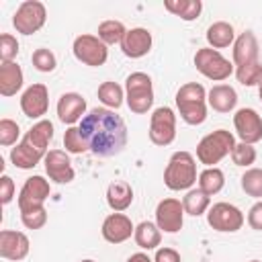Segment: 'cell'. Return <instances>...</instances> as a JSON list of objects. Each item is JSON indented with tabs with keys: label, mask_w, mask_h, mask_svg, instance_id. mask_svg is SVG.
Segmentation results:
<instances>
[{
	"label": "cell",
	"mask_w": 262,
	"mask_h": 262,
	"mask_svg": "<svg viewBox=\"0 0 262 262\" xmlns=\"http://www.w3.org/2000/svg\"><path fill=\"white\" fill-rule=\"evenodd\" d=\"M182 207H184V213L186 215H192V217H199L203 213L209 211L211 207V196L205 194L201 188H190L186 190L184 199H182Z\"/></svg>",
	"instance_id": "28"
},
{
	"label": "cell",
	"mask_w": 262,
	"mask_h": 262,
	"mask_svg": "<svg viewBox=\"0 0 262 262\" xmlns=\"http://www.w3.org/2000/svg\"><path fill=\"white\" fill-rule=\"evenodd\" d=\"M151 43H154L151 33L143 27H135V29H129L125 33V37L121 41V51L131 59H139V57L149 53Z\"/></svg>",
	"instance_id": "19"
},
{
	"label": "cell",
	"mask_w": 262,
	"mask_h": 262,
	"mask_svg": "<svg viewBox=\"0 0 262 262\" xmlns=\"http://www.w3.org/2000/svg\"><path fill=\"white\" fill-rule=\"evenodd\" d=\"M250 262H260V260H250Z\"/></svg>",
	"instance_id": "46"
},
{
	"label": "cell",
	"mask_w": 262,
	"mask_h": 262,
	"mask_svg": "<svg viewBox=\"0 0 262 262\" xmlns=\"http://www.w3.org/2000/svg\"><path fill=\"white\" fill-rule=\"evenodd\" d=\"M176 106L184 123L201 125L207 119V90L199 82H188L176 92Z\"/></svg>",
	"instance_id": "3"
},
{
	"label": "cell",
	"mask_w": 262,
	"mask_h": 262,
	"mask_svg": "<svg viewBox=\"0 0 262 262\" xmlns=\"http://www.w3.org/2000/svg\"><path fill=\"white\" fill-rule=\"evenodd\" d=\"M51 194V186L49 180H45L43 176L35 174L31 178L25 180L20 192H18V211L25 209H33V207H45V201Z\"/></svg>",
	"instance_id": "12"
},
{
	"label": "cell",
	"mask_w": 262,
	"mask_h": 262,
	"mask_svg": "<svg viewBox=\"0 0 262 262\" xmlns=\"http://www.w3.org/2000/svg\"><path fill=\"white\" fill-rule=\"evenodd\" d=\"M31 242L27 233L23 231H12V229H2L0 231V256L6 260H25L29 254Z\"/></svg>",
	"instance_id": "17"
},
{
	"label": "cell",
	"mask_w": 262,
	"mask_h": 262,
	"mask_svg": "<svg viewBox=\"0 0 262 262\" xmlns=\"http://www.w3.org/2000/svg\"><path fill=\"white\" fill-rule=\"evenodd\" d=\"M196 182V160L190 151H174L164 170V184L170 190H190Z\"/></svg>",
	"instance_id": "4"
},
{
	"label": "cell",
	"mask_w": 262,
	"mask_h": 262,
	"mask_svg": "<svg viewBox=\"0 0 262 262\" xmlns=\"http://www.w3.org/2000/svg\"><path fill=\"white\" fill-rule=\"evenodd\" d=\"M82 262H94V260H82Z\"/></svg>",
	"instance_id": "45"
},
{
	"label": "cell",
	"mask_w": 262,
	"mask_h": 262,
	"mask_svg": "<svg viewBox=\"0 0 262 262\" xmlns=\"http://www.w3.org/2000/svg\"><path fill=\"white\" fill-rule=\"evenodd\" d=\"M63 147L66 151L70 154H84V151H90L88 149V143L86 139L82 137L80 129L78 127H68L66 133H63Z\"/></svg>",
	"instance_id": "34"
},
{
	"label": "cell",
	"mask_w": 262,
	"mask_h": 262,
	"mask_svg": "<svg viewBox=\"0 0 262 262\" xmlns=\"http://www.w3.org/2000/svg\"><path fill=\"white\" fill-rule=\"evenodd\" d=\"M176 137V115L170 106H158L149 117V141L166 147Z\"/></svg>",
	"instance_id": "9"
},
{
	"label": "cell",
	"mask_w": 262,
	"mask_h": 262,
	"mask_svg": "<svg viewBox=\"0 0 262 262\" xmlns=\"http://www.w3.org/2000/svg\"><path fill=\"white\" fill-rule=\"evenodd\" d=\"M133 233H135V227L125 213H111L102 221V237L108 244H123Z\"/></svg>",
	"instance_id": "18"
},
{
	"label": "cell",
	"mask_w": 262,
	"mask_h": 262,
	"mask_svg": "<svg viewBox=\"0 0 262 262\" xmlns=\"http://www.w3.org/2000/svg\"><path fill=\"white\" fill-rule=\"evenodd\" d=\"M225 186V174L219 170V168H205L201 174H199V188L205 192V194H209V196H213V194H217L221 188Z\"/></svg>",
	"instance_id": "29"
},
{
	"label": "cell",
	"mask_w": 262,
	"mask_h": 262,
	"mask_svg": "<svg viewBox=\"0 0 262 262\" xmlns=\"http://www.w3.org/2000/svg\"><path fill=\"white\" fill-rule=\"evenodd\" d=\"M235 78L242 86H258L262 82V63L252 61L235 68Z\"/></svg>",
	"instance_id": "32"
},
{
	"label": "cell",
	"mask_w": 262,
	"mask_h": 262,
	"mask_svg": "<svg viewBox=\"0 0 262 262\" xmlns=\"http://www.w3.org/2000/svg\"><path fill=\"white\" fill-rule=\"evenodd\" d=\"M154 262H180V254L174 248H158Z\"/></svg>",
	"instance_id": "42"
},
{
	"label": "cell",
	"mask_w": 262,
	"mask_h": 262,
	"mask_svg": "<svg viewBox=\"0 0 262 262\" xmlns=\"http://www.w3.org/2000/svg\"><path fill=\"white\" fill-rule=\"evenodd\" d=\"M127 262H151V260H149V256H147V254L137 252V254H131V256L127 258Z\"/></svg>",
	"instance_id": "43"
},
{
	"label": "cell",
	"mask_w": 262,
	"mask_h": 262,
	"mask_svg": "<svg viewBox=\"0 0 262 262\" xmlns=\"http://www.w3.org/2000/svg\"><path fill=\"white\" fill-rule=\"evenodd\" d=\"M207 102L217 113H231L237 104V92L229 84H215L207 92Z\"/></svg>",
	"instance_id": "22"
},
{
	"label": "cell",
	"mask_w": 262,
	"mask_h": 262,
	"mask_svg": "<svg viewBox=\"0 0 262 262\" xmlns=\"http://www.w3.org/2000/svg\"><path fill=\"white\" fill-rule=\"evenodd\" d=\"M125 33H127V29L121 20H102L98 25V39L104 45H115V43L121 45Z\"/></svg>",
	"instance_id": "31"
},
{
	"label": "cell",
	"mask_w": 262,
	"mask_h": 262,
	"mask_svg": "<svg viewBox=\"0 0 262 262\" xmlns=\"http://www.w3.org/2000/svg\"><path fill=\"white\" fill-rule=\"evenodd\" d=\"M194 68L213 82H223L233 74V61L223 57L213 47H201L194 53Z\"/></svg>",
	"instance_id": "7"
},
{
	"label": "cell",
	"mask_w": 262,
	"mask_h": 262,
	"mask_svg": "<svg viewBox=\"0 0 262 262\" xmlns=\"http://www.w3.org/2000/svg\"><path fill=\"white\" fill-rule=\"evenodd\" d=\"M244 221H246L244 213L231 203H215L207 211V223L221 233H233L242 229Z\"/></svg>",
	"instance_id": "10"
},
{
	"label": "cell",
	"mask_w": 262,
	"mask_h": 262,
	"mask_svg": "<svg viewBox=\"0 0 262 262\" xmlns=\"http://www.w3.org/2000/svg\"><path fill=\"white\" fill-rule=\"evenodd\" d=\"M72 51H74L78 61H82L84 66H92V68L102 66L108 57L106 45L96 35H78L74 39Z\"/></svg>",
	"instance_id": "11"
},
{
	"label": "cell",
	"mask_w": 262,
	"mask_h": 262,
	"mask_svg": "<svg viewBox=\"0 0 262 262\" xmlns=\"http://www.w3.org/2000/svg\"><path fill=\"white\" fill-rule=\"evenodd\" d=\"M25 76L16 61H4L0 66V94L2 96H14L23 88Z\"/></svg>",
	"instance_id": "23"
},
{
	"label": "cell",
	"mask_w": 262,
	"mask_h": 262,
	"mask_svg": "<svg viewBox=\"0 0 262 262\" xmlns=\"http://www.w3.org/2000/svg\"><path fill=\"white\" fill-rule=\"evenodd\" d=\"M86 115V100L78 92H66L57 100V117L61 123L74 127Z\"/></svg>",
	"instance_id": "20"
},
{
	"label": "cell",
	"mask_w": 262,
	"mask_h": 262,
	"mask_svg": "<svg viewBox=\"0 0 262 262\" xmlns=\"http://www.w3.org/2000/svg\"><path fill=\"white\" fill-rule=\"evenodd\" d=\"M258 53H260V45H258V39L252 31H244L235 37L233 41V51H231V57H233V66H244V63H252V61H258Z\"/></svg>",
	"instance_id": "21"
},
{
	"label": "cell",
	"mask_w": 262,
	"mask_h": 262,
	"mask_svg": "<svg viewBox=\"0 0 262 262\" xmlns=\"http://www.w3.org/2000/svg\"><path fill=\"white\" fill-rule=\"evenodd\" d=\"M12 196H14V182H12V178L8 174H4L0 178V203L8 205L12 201Z\"/></svg>",
	"instance_id": "40"
},
{
	"label": "cell",
	"mask_w": 262,
	"mask_h": 262,
	"mask_svg": "<svg viewBox=\"0 0 262 262\" xmlns=\"http://www.w3.org/2000/svg\"><path fill=\"white\" fill-rule=\"evenodd\" d=\"M88 149L98 158H113L127 145V125L121 115L111 108H92L78 125Z\"/></svg>",
	"instance_id": "1"
},
{
	"label": "cell",
	"mask_w": 262,
	"mask_h": 262,
	"mask_svg": "<svg viewBox=\"0 0 262 262\" xmlns=\"http://www.w3.org/2000/svg\"><path fill=\"white\" fill-rule=\"evenodd\" d=\"M125 100L131 113L145 115L154 104V84L145 72H133L125 80Z\"/></svg>",
	"instance_id": "6"
},
{
	"label": "cell",
	"mask_w": 262,
	"mask_h": 262,
	"mask_svg": "<svg viewBox=\"0 0 262 262\" xmlns=\"http://www.w3.org/2000/svg\"><path fill=\"white\" fill-rule=\"evenodd\" d=\"M20 108H23L25 117L41 121V117L47 115V108H49V90H47V86L45 84L29 86L20 96Z\"/></svg>",
	"instance_id": "15"
},
{
	"label": "cell",
	"mask_w": 262,
	"mask_h": 262,
	"mask_svg": "<svg viewBox=\"0 0 262 262\" xmlns=\"http://www.w3.org/2000/svg\"><path fill=\"white\" fill-rule=\"evenodd\" d=\"M18 135H20V127H18L16 121H12V119H2L0 121V145H4V147L14 145Z\"/></svg>",
	"instance_id": "38"
},
{
	"label": "cell",
	"mask_w": 262,
	"mask_h": 262,
	"mask_svg": "<svg viewBox=\"0 0 262 262\" xmlns=\"http://www.w3.org/2000/svg\"><path fill=\"white\" fill-rule=\"evenodd\" d=\"M45 20H47V8L39 0H25L12 16V25L20 35L37 33L45 25Z\"/></svg>",
	"instance_id": "8"
},
{
	"label": "cell",
	"mask_w": 262,
	"mask_h": 262,
	"mask_svg": "<svg viewBox=\"0 0 262 262\" xmlns=\"http://www.w3.org/2000/svg\"><path fill=\"white\" fill-rule=\"evenodd\" d=\"M125 98V90L117 84V82H102L98 86V100L106 106V108H119L123 104Z\"/></svg>",
	"instance_id": "30"
},
{
	"label": "cell",
	"mask_w": 262,
	"mask_h": 262,
	"mask_svg": "<svg viewBox=\"0 0 262 262\" xmlns=\"http://www.w3.org/2000/svg\"><path fill=\"white\" fill-rule=\"evenodd\" d=\"M207 43H209V47H213V49H223V47H229V45H233V41H235V31H233V27L229 25V23H225V20H217V23H213L209 29H207Z\"/></svg>",
	"instance_id": "25"
},
{
	"label": "cell",
	"mask_w": 262,
	"mask_h": 262,
	"mask_svg": "<svg viewBox=\"0 0 262 262\" xmlns=\"http://www.w3.org/2000/svg\"><path fill=\"white\" fill-rule=\"evenodd\" d=\"M45 172L49 176V180L57 182V184H68L74 180L76 172L72 168L70 156L63 149H49L45 156Z\"/></svg>",
	"instance_id": "16"
},
{
	"label": "cell",
	"mask_w": 262,
	"mask_h": 262,
	"mask_svg": "<svg viewBox=\"0 0 262 262\" xmlns=\"http://www.w3.org/2000/svg\"><path fill=\"white\" fill-rule=\"evenodd\" d=\"M242 190L248 196L262 199V168H248L242 174Z\"/></svg>",
	"instance_id": "33"
},
{
	"label": "cell",
	"mask_w": 262,
	"mask_h": 262,
	"mask_svg": "<svg viewBox=\"0 0 262 262\" xmlns=\"http://www.w3.org/2000/svg\"><path fill=\"white\" fill-rule=\"evenodd\" d=\"M133 237H135V244L141 250H156L162 242V229L151 221H141L135 227Z\"/></svg>",
	"instance_id": "26"
},
{
	"label": "cell",
	"mask_w": 262,
	"mask_h": 262,
	"mask_svg": "<svg viewBox=\"0 0 262 262\" xmlns=\"http://www.w3.org/2000/svg\"><path fill=\"white\" fill-rule=\"evenodd\" d=\"M233 127L244 143H258L262 139V117L254 108H239L233 115Z\"/></svg>",
	"instance_id": "14"
},
{
	"label": "cell",
	"mask_w": 262,
	"mask_h": 262,
	"mask_svg": "<svg viewBox=\"0 0 262 262\" xmlns=\"http://www.w3.org/2000/svg\"><path fill=\"white\" fill-rule=\"evenodd\" d=\"M248 225L256 231H262V199L254 203L248 211Z\"/></svg>",
	"instance_id": "41"
},
{
	"label": "cell",
	"mask_w": 262,
	"mask_h": 262,
	"mask_svg": "<svg viewBox=\"0 0 262 262\" xmlns=\"http://www.w3.org/2000/svg\"><path fill=\"white\" fill-rule=\"evenodd\" d=\"M258 94H260V100H262V82L258 84Z\"/></svg>",
	"instance_id": "44"
},
{
	"label": "cell",
	"mask_w": 262,
	"mask_h": 262,
	"mask_svg": "<svg viewBox=\"0 0 262 262\" xmlns=\"http://www.w3.org/2000/svg\"><path fill=\"white\" fill-rule=\"evenodd\" d=\"M20 221L27 229H41L47 223V211L45 207H33L20 211Z\"/></svg>",
	"instance_id": "36"
},
{
	"label": "cell",
	"mask_w": 262,
	"mask_h": 262,
	"mask_svg": "<svg viewBox=\"0 0 262 262\" xmlns=\"http://www.w3.org/2000/svg\"><path fill=\"white\" fill-rule=\"evenodd\" d=\"M156 225L164 233H176L184 225V207L178 199H162L156 207Z\"/></svg>",
	"instance_id": "13"
},
{
	"label": "cell",
	"mask_w": 262,
	"mask_h": 262,
	"mask_svg": "<svg viewBox=\"0 0 262 262\" xmlns=\"http://www.w3.org/2000/svg\"><path fill=\"white\" fill-rule=\"evenodd\" d=\"M53 139V125L47 119L37 121L20 139V143L16 147H12L10 151V162L20 168V170H31L35 168L41 160H45L47 156V147L49 141Z\"/></svg>",
	"instance_id": "2"
},
{
	"label": "cell",
	"mask_w": 262,
	"mask_h": 262,
	"mask_svg": "<svg viewBox=\"0 0 262 262\" xmlns=\"http://www.w3.org/2000/svg\"><path fill=\"white\" fill-rule=\"evenodd\" d=\"M231 162L235 166H244V168L252 166L256 162V147L250 143H244V141L235 143V147L231 151Z\"/></svg>",
	"instance_id": "35"
},
{
	"label": "cell",
	"mask_w": 262,
	"mask_h": 262,
	"mask_svg": "<svg viewBox=\"0 0 262 262\" xmlns=\"http://www.w3.org/2000/svg\"><path fill=\"white\" fill-rule=\"evenodd\" d=\"M31 59H33V66H35L39 72H45V74L53 72V70H55V66H57V59H55L53 51H49V49H45V47L35 49Z\"/></svg>",
	"instance_id": "37"
},
{
	"label": "cell",
	"mask_w": 262,
	"mask_h": 262,
	"mask_svg": "<svg viewBox=\"0 0 262 262\" xmlns=\"http://www.w3.org/2000/svg\"><path fill=\"white\" fill-rule=\"evenodd\" d=\"M106 203H108V207L115 213H121V211L129 209L131 203H133V188H131V184L125 182V180L111 182L108 188H106Z\"/></svg>",
	"instance_id": "24"
},
{
	"label": "cell",
	"mask_w": 262,
	"mask_h": 262,
	"mask_svg": "<svg viewBox=\"0 0 262 262\" xmlns=\"http://www.w3.org/2000/svg\"><path fill=\"white\" fill-rule=\"evenodd\" d=\"M16 53H18L16 37L10 35V33H2L0 35V59H2V63L4 61H12L16 57Z\"/></svg>",
	"instance_id": "39"
},
{
	"label": "cell",
	"mask_w": 262,
	"mask_h": 262,
	"mask_svg": "<svg viewBox=\"0 0 262 262\" xmlns=\"http://www.w3.org/2000/svg\"><path fill=\"white\" fill-rule=\"evenodd\" d=\"M164 8L174 16H180L182 20H194L203 10V2L201 0H166Z\"/></svg>",
	"instance_id": "27"
},
{
	"label": "cell",
	"mask_w": 262,
	"mask_h": 262,
	"mask_svg": "<svg viewBox=\"0 0 262 262\" xmlns=\"http://www.w3.org/2000/svg\"><path fill=\"white\" fill-rule=\"evenodd\" d=\"M235 147V137L227 129H217L213 133H207L199 145H196V160L205 164L207 168H213L219 164L225 156H231Z\"/></svg>",
	"instance_id": "5"
}]
</instances>
